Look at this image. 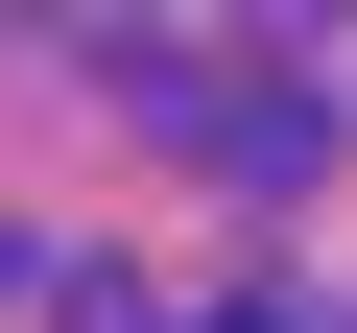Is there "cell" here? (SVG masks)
Returning a JSON list of instances; mask_svg holds the SVG:
<instances>
[{
    "label": "cell",
    "instance_id": "1",
    "mask_svg": "<svg viewBox=\"0 0 357 333\" xmlns=\"http://www.w3.org/2000/svg\"><path fill=\"white\" fill-rule=\"evenodd\" d=\"M215 333H286V309H215Z\"/></svg>",
    "mask_w": 357,
    "mask_h": 333
},
{
    "label": "cell",
    "instance_id": "2",
    "mask_svg": "<svg viewBox=\"0 0 357 333\" xmlns=\"http://www.w3.org/2000/svg\"><path fill=\"white\" fill-rule=\"evenodd\" d=\"M0 24H24V0H0Z\"/></svg>",
    "mask_w": 357,
    "mask_h": 333
}]
</instances>
